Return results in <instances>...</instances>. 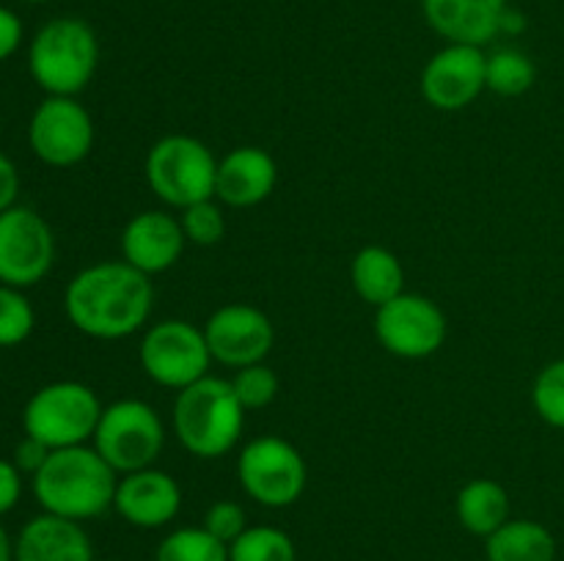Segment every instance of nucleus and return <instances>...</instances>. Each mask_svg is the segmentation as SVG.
<instances>
[{"label": "nucleus", "mask_w": 564, "mask_h": 561, "mask_svg": "<svg viewBox=\"0 0 564 561\" xmlns=\"http://www.w3.org/2000/svg\"><path fill=\"white\" fill-rule=\"evenodd\" d=\"M102 402L97 391L77 380L47 383L25 402L22 429L50 449L86 446L97 432Z\"/></svg>", "instance_id": "obj_5"}, {"label": "nucleus", "mask_w": 564, "mask_h": 561, "mask_svg": "<svg viewBox=\"0 0 564 561\" xmlns=\"http://www.w3.org/2000/svg\"><path fill=\"white\" fill-rule=\"evenodd\" d=\"M50 446H44L42 440H36V438H31V435H25V438L20 440V443H17V449H14V465L20 468V473H31V476H36L39 473V468L44 465V462H47V457H50Z\"/></svg>", "instance_id": "obj_31"}, {"label": "nucleus", "mask_w": 564, "mask_h": 561, "mask_svg": "<svg viewBox=\"0 0 564 561\" xmlns=\"http://www.w3.org/2000/svg\"><path fill=\"white\" fill-rule=\"evenodd\" d=\"M20 196V174H17V165L0 152V212L11 209Z\"/></svg>", "instance_id": "obj_34"}, {"label": "nucleus", "mask_w": 564, "mask_h": 561, "mask_svg": "<svg viewBox=\"0 0 564 561\" xmlns=\"http://www.w3.org/2000/svg\"><path fill=\"white\" fill-rule=\"evenodd\" d=\"M182 231H185V240L193 242V245H218L226 234V220L220 207L215 204V198H207V201H198L193 207L182 209L180 215Z\"/></svg>", "instance_id": "obj_29"}, {"label": "nucleus", "mask_w": 564, "mask_h": 561, "mask_svg": "<svg viewBox=\"0 0 564 561\" xmlns=\"http://www.w3.org/2000/svg\"><path fill=\"white\" fill-rule=\"evenodd\" d=\"M488 55L474 44H446L427 61L422 72V97L430 108L457 113L477 102L485 91Z\"/></svg>", "instance_id": "obj_14"}, {"label": "nucleus", "mask_w": 564, "mask_h": 561, "mask_svg": "<svg viewBox=\"0 0 564 561\" xmlns=\"http://www.w3.org/2000/svg\"><path fill=\"white\" fill-rule=\"evenodd\" d=\"M279 182V165L273 154L259 146H237L218 160L215 198L226 207L248 209L270 198Z\"/></svg>", "instance_id": "obj_18"}, {"label": "nucleus", "mask_w": 564, "mask_h": 561, "mask_svg": "<svg viewBox=\"0 0 564 561\" xmlns=\"http://www.w3.org/2000/svg\"><path fill=\"white\" fill-rule=\"evenodd\" d=\"M538 80V66L527 53L516 47H501L488 55L485 64V86L499 97H521Z\"/></svg>", "instance_id": "obj_23"}, {"label": "nucleus", "mask_w": 564, "mask_h": 561, "mask_svg": "<svg viewBox=\"0 0 564 561\" xmlns=\"http://www.w3.org/2000/svg\"><path fill=\"white\" fill-rule=\"evenodd\" d=\"M22 44V22L11 9L0 6V61L11 58Z\"/></svg>", "instance_id": "obj_33"}, {"label": "nucleus", "mask_w": 564, "mask_h": 561, "mask_svg": "<svg viewBox=\"0 0 564 561\" xmlns=\"http://www.w3.org/2000/svg\"><path fill=\"white\" fill-rule=\"evenodd\" d=\"M0 561H14V539L9 537L3 522H0Z\"/></svg>", "instance_id": "obj_36"}, {"label": "nucleus", "mask_w": 564, "mask_h": 561, "mask_svg": "<svg viewBox=\"0 0 564 561\" xmlns=\"http://www.w3.org/2000/svg\"><path fill=\"white\" fill-rule=\"evenodd\" d=\"M246 407L237 399L231 380L207 374L198 383L176 391L174 432L187 454L218 460L240 443Z\"/></svg>", "instance_id": "obj_3"}, {"label": "nucleus", "mask_w": 564, "mask_h": 561, "mask_svg": "<svg viewBox=\"0 0 564 561\" xmlns=\"http://www.w3.org/2000/svg\"><path fill=\"white\" fill-rule=\"evenodd\" d=\"M204 528L224 544H231L248 528L246 509L237 501H215L204 515Z\"/></svg>", "instance_id": "obj_30"}, {"label": "nucleus", "mask_w": 564, "mask_h": 561, "mask_svg": "<svg viewBox=\"0 0 564 561\" xmlns=\"http://www.w3.org/2000/svg\"><path fill=\"white\" fill-rule=\"evenodd\" d=\"M488 561H556V539L538 520H507L485 539Z\"/></svg>", "instance_id": "obj_22"}, {"label": "nucleus", "mask_w": 564, "mask_h": 561, "mask_svg": "<svg viewBox=\"0 0 564 561\" xmlns=\"http://www.w3.org/2000/svg\"><path fill=\"white\" fill-rule=\"evenodd\" d=\"M375 336L386 352L405 361L435 355L446 341V317L424 295L402 292L375 314Z\"/></svg>", "instance_id": "obj_11"}, {"label": "nucleus", "mask_w": 564, "mask_h": 561, "mask_svg": "<svg viewBox=\"0 0 564 561\" xmlns=\"http://www.w3.org/2000/svg\"><path fill=\"white\" fill-rule=\"evenodd\" d=\"M182 487L160 468L124 473L116 484L113 512L135 528H163L180 515Z\"/></svg>", "instance_id": "obj_15"}, {"label": "nucleus", "mask_w": 564, "mask_h": 561, "mask_svg": "<svg viewBox=\"0 0 564 561\" xmlns=\"http://www.w3.org/2000/svg\"><path fill=\"white\" fill-rule=\"evenodd\" d=\"M507 9V0H422L424 20L438 36L474 47L499 36Z\"/></svg>", "instance_id": "obj_17"}, {"label": "nucleus", "mask_w": 564, "mask_h": 561, "mask_svg": "<svg viewBox=\"0 0 564 561\" xmlns=\"http://www.w3.org/2000/svg\"><path fill=\"white\" fill-rule=\"evenodd\" d=\"M229 561H297V548L275 526H248L229 544Z\"/></svg>", "instance_id": "obj_25"}, {"label": "nucleus", "mask_w": 564, "mask_h": 561, "mask_svg": "<svg viewBox=\"0 0 564 561\" xmlns=\"http://www.w3.org/2000/svg\"><path fill=\"white\" fill-rule=\"evenodd\" d=\"M28 143L50 168H72L83 163L94 146L91 113L77 97H47L33 110Z\"/></svg>", "instance_id": "obj_12"}, {"label": "nucleus", "mask_w": 564, "mask_h": 561, "mask_svg": "<svg viewBox=\"0 0 564 561\" xmlns=\"http://www.w3.org/2000/svg\"><path fill=\"white\" fill-rule=\"evenodd\" d=\"M22 3H50V0H22Z\"/></svg>", "instance_id": "obj_37"}, {"label": "nucleus", "mask_w": 564, "mask_h": 561, "mask_svg": "<svg viewBox=\"0 0 564 561\" xmlns=\"http://www.w3.org/2000/svg\"><path fill=\"white\" fill-rule=\"evenodd\" d=\"M209 355L220 366L242 369L264 363L275 341L273 322L268 314L248 302H226L204 324Z\"/></svg>", "instance_id": "obj_13"}, {"label": "nucleus", "mask_w": 564, "mask_h": 561, "mask_svg": "<svg viewBox=\"0 0 564 561\" xmlns=\"http://www.w3.org/2000/svg\"><path fill=\"white\" fill-rule=\"evenodd\" d=\"M53 264V229L36 209L14 204L0 212V284L28 289L47 278Z\"/></svg>", "instance_id": "obj_10"}, {"label": "nucleus", "mask_w": 564, "mask_h": 561, "mask_svg": "<svg viewBox=\"0 0 564 561\" xmlns=\"http://www.w3.org/2000/svg\"><path fill=\"white\" fill-rule=\"evenodd\" d=\"M279 374L268 363L242 366L231 377V388H235L237 399H240V405L246 410H262V407H268L279 396Z\"/></svg>", "instance_id": "obj_28"}, {"label": "nucleus", "mask_w": 564, "mask_h": 561, "mask_svg": "<svg viewBox=\"0 0 564 561\" xmlns=\"http://www.w3.org/2000/svg\"><path fill=\"white\" fill-rule=\"evenodd\" d=\"M185 242L180 218L163 209H147L127 220L121 231V258L152 278L180 262Z\"/></svg>", "instance_id": "obj_16"}, {"label": "nucleus", "mask_w": 564, "mask_h": 561, "mask_svg": "<svg viewBox=\"0 0 564 561\" xmlns=\"http://www.w3.org/2000/svg\"><path fill=\"white\" fill-rule=\"evenodd\" d=\"M143 174L154 196L182 212L193 204L215 198L218 160L198 138L165 135L149 148Z\"/></svg>", "instance_id": "obj_6"}, {"label": "nucleus", "mask_w": 564, "mask_h": 561, "mask_svg": "<svg viewBox=\"0 0 564 561\" xmlns=\"http://www.w3.org/2000/svg\"><path fill=\"white\" fill-rule=\"evenodd\" d=\"M94 449L119 476L143 471L158 462L165 446V427L160 413L141 399H119L99 416Z\"/></svg>", "instance_id": "obj_7"}, {"label": "nucleus", "mask_w": 564, "mask_h": 561, "mask_svg": "<svg viewBox=\"0 0 564 561\" xmlns=\"http://www.w3.org/2000/svg\"><path fill=\"white\" fill-rule=\"evenodd\" d=\"M154 561H229V544L215 539L207 528H174L160 539Z\"/></svg>", "instance_id": "obj_24"}, {"label": "nucleus", "mask_w": 564, "mask_h": 561, "mask_svg": "<svg viewBox=\"0 0 564 561\" xmlns=\"http://www.w3.org/2000/svg\"><path fill=\"white\" fill-rule=\"evenodd\" d=\"M523 25H527L523 14H518V11H512V9L505 11V20H501V33H521Z\"/></svg>", "instance_id": "obj_35"}, {"label": "nucleus", "mask_w": 564, "mask_h": 561, "mask_svg": "<svg viewBox=\"0 0 564 561\" xmlns=\"http://www.w3.org/2000/svg\"><path fill=\"white\" fill-rule=\"evenodd\" d=\"M138 363L152 383L182 391L209 374V355L204 330L187 319H163L143 333Z\"/></svg>", "instance_id": "obj_9"}, {"label": "nucleus", "mask_w": 564, "mask_h": 561, "mask_svg": "<svg viewBox=\"0 0 564 561\" xmlns=\"http://www.w3.org/2000/svg\"><path fill=\"white\" fill-rule=\"evenodd\" d=\"M350 280L356 295L375 308L405 292V270L397 253L383 245H367L356 253L350 264Z\"/></svg>", "instance_id": "obj_20"}, {"label": "nucleus", "mask_w": 564, "mask_h": 561, "mask_svg": "<svg viewBox=\"0 0 564 561\" xmlns=\"http://www.w3.org/2000/svg\"><path fill=\"white\" fill-rule=\"evenodd\" d=\"M22 495L20 468L9 460H0V517L9 515Z\"/></svg>", "instance_id": "obj_32"}, {"label": "nucleus", "mask_w": 564, "mask_h": 561, "mask_svg": "<svg viewBox=\"0 0 564 561\" xmlns=\"http://www.w3.org/2000/svg\"><path fill=\"white\" fill-rule=\"evenodd\" d=\"M99 64L97 33L77 16L44 22L28 50V72L47 97H77Z\"/></svg>", "instance_id": "obj_4"}, {"label": "nucleus", "mask_w": 564, "mask_h": 561, "mask_svg": "<svg viewBox=\"0 0 564 561\" xmlns=\"http://www.w3.org/2000/svg\"><path fill=\"white\" fill-rule=\"evenodd\" d=\"M36 314L22 289L0 284V346H20L33 333Z\"/></svg>", "instance_id": "obj_26"}, {"label": "nucleus", "mask_w": 564, "mask_h": 561, "mask_svg": "<svg viewBox=\"0 0 564 561\" xmlns=\"http://www.w3.org/2000/svg\"><path fill=\"white\" fill-rule=\"evenodd\" d=\"M33 479V498L42 512L86 522L113 509L119 473L99 457L94 446H69L50 451Z\"/></svg>", "instance_id": "obj_2"}, {"label": "nucleus", "mask_w": 564, "mask_h": 561, "mask_svg": "<svg viewBox=\"0 0 564 561\" xmlns=\"http://www.w3.org/2000/svg\"><path fill=\"white\" fill-rule=\"evenodd\" d=\"M237 479L251 501L268 509L292 506L306 490V460L290 440L262 435L242 446L237 457Z\"/></svg>", "instance_id": "obj_8"}, {"label": "nucleus", "mask_w": 564, "mask_h": 561, "mask_svg": "<svg viewBox=\"0 0 564 561\" xmlns=\"http://www.w3.org/2000/svg\"><path fill=\"white\" fill-rule=\"evenodd\" d=\"M534 413L543 418L549 427L564 429V358L551 361L543 372L534 377L532 385Z\"/></svg>", "instance_id": "obj_27"}, {"label": "nucleus", "mask_w": 564, "mask_h": 561, "mask_svg": "<svg viewBox=\"0 0 564 561\" xmlns=\"http://www.w3.org/2000/svg\"><path fill=\"white\" fill-rule=\"evenodd\" d=\"M14 561H97L80 522L42 512L14 539Z\"/></svg>", "instance_id": "obj_19"}, {"label": "nucleus", "mask_w": 564, "mask_h": 561, "mask_svg": "<svg viewBox=\"0 0 564 561\" xmlns=\"http://www.w3.org/2000/svg\"><path fill=\"white\" fill-rule=\"evenodd\" d=\"M154 289L149 275L119 262H97L83 267L66 284V319L88 339L119 341L143 330L152 314Z\"/></svg>", "instance_id": "obj_1"}, {"label": "nucleus", "mask_w": 564, "mask_h": 561, "mask_svg": "<svg viewBox=\"0 0 564 561\" xmlns=\"http://www.w3.org/2000/svg\"><path fill=\"white\" fill-rule=\"evenodd\" d=\"M455 512L468 534L488 539L510 520V495L494 479H471L457 493Z\"/></svg>", "instance_id": "obj_21"}]
</instances>
